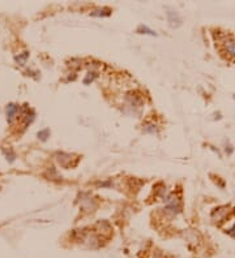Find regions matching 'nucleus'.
<instances>
[{"mask_svg": "<svg viewBox=\"0 0 235 258\" xmlns=\"http://www.w3.org/2000/svg\"><path fill=\"white\" fill-rule=\"evenodd\" d=\"M227 233H229V235H231L232 237H235V224H234V226L230 228L229 231H227Z\"/></svg>", "mask_w": 235, "mask_h": 258, "instance_id": "nucleus-9", "label": "nucleus"}, {"mask_svg": "<svg viewBox=\"0 0 235 258\" xmlns=\"http://www.w3.org/2000/svg\"><path fill=\"white\" fill-rule=\"evenodd\" d=\"M166 201H167V206H166V210H167V211H171L172 214L179 212V210H180V202H179L178 198L174 197V196H170V197H168V200H166Z\"/></svg>", "mask_w": 235, "mask_h": 258, "instance_id": "nucleus-2", "label": "nucleus"}, {"mask_svg": "<svg viewBox=\"0 0 235 258\" xmlns=\"http://www.w3.org/2000/svg\"><path fill=\"white\" fill-rule=\"evenodd\" d=\"M92 16H95V17H107L111 14V9L110 8H103V9H97V11H93Z\"/></svg>", "mask_w": 235, "mask_h": 258, "instance_id": "nucleus-5", "label": "nucleus"}, {"mask_svg": "<svg viewBox=\"0 0 235 258\" xmlns=\"http://www.w3.org/2000/svg\"><path fill=\"white\" fill-rule=\"evenodd\" d=\"M219 43L222 46V52L227 55V57L235 60V38L232 35L223 34L219 39Z\"/></svg>", "mask_w": 235, "mask_h": 258, "instance_id": "nucleus-1", "label": "nucleus"}, {"mask_svg": "<svg viewBox=\"0 0 235 258\" xmlns=\"http://www.w3.org/2000/svg\"><path fill=\"white\" fill-rule=\"evenodd\" d=\"M47 137H50V130L48 129H43V130L38 132V138H41L42 141H46Z\"/></svg>", "mask_w": 235, "mask_h": 258, "instance_id": "nucleus-8", "label": "nucleus"}, {"mask_svg": "<svg viewBox=\"0 0 235 258\" xmlns=\"http://www.w3.org/2000/svg\"><path fill=\"white\" fill-rule=\"evenodd\" d=\"M18 111H20L18 105H14V103H9V105L7 106V119H8V123H9V124L13 123L14 117L17 116Z\"/></svg>", "mask_w": 235, "mask_h": 258, "instance_id": "nucleus-3", "label": "nucleus"}, {"mask_svg": "<svg viewBox=\"0 0 235 258\" xmlns=\"http://www.w3.org/2000/svg\"><path fill=\"white\" fill-rule=\"evenodd\" d=\"M137 33H140V34H149V35H156V32L152 30V29H149L148 26H145V25H140V26H138Z\"/></svg>", "mask_w": 235, "mask_h": 258, "instance_id": "nucleus-6", "label": "nucleus"}, {"mask_svg": "<svg viewBox=\"0 0 235 258\" xmlns=\"http://www.w3.org/2000/svg\"><path fill=\"white\" fill-rule=\"evenodd\" d=\"M167 16H168V22H170V25L172 27H176V26L180 25V18L178 16V13L170 11V12H167Z\"/></svg>", "mask_w": 235, "mask_h": 258, "instance_id": "nucleus-4", "label": "nucleus"}, {"mask_svg": "<svg viewBox=\"0 0 235 258\" xmlns=\"http://www.w3.org/2000/svg\"><path fill=\"white\" fill-rule=\"evenodd\" d=\"M28 57H29V54H28V52H24L22 55H18V56H16V61H17L20 65H24Z\"/></svg>", "mask_w": 235, "mask_h": 258, "instance_id": "nucleus-7", "label": "nucleus"}]
</instances>
